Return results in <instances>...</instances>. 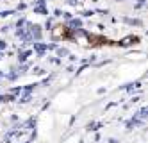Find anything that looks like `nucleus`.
Here are the masks:
<instances>
[{"mask_svg":"<svg viewBox=\"0 0 148 143\" xmlns=\"http://www.w3.org/2000/svg\"><path fill=\"white\" fill-rule=\"evenodd\" d=\"M88 39H89V45L97 47V45H118L116 41H111L107 38H102V36H95V34H88Z\"/></svg>","mask_w":148,"mask_h":143,"instance_id":"nucleus-1","label":"nucleus"},{"mask_svg":"<svg viewBox=\"0 0 148 143\" xmlns=\"http://www.w3.org/2000/svg\"><path fill=\"white\" fill-rule=\"evenodd\" d=\"M54 38L56 39H70L71 38V32L66 25H57L54 29Z\"/></svg>","mask_w":148,"mask_h":143,"instance_id":"nucleus-2","label":"nucleus"}]
</instances>
